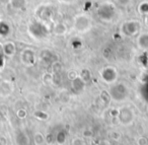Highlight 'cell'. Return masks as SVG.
<instances>
[{"mask_svg": "<svg viewBox=\"0 0 148 145\" xmlns=\"http://www.w3.org/2000/svg\"><path fill=\"white\" fill-rule=\"evenodd\" d=\"M34 142L36 145H44L46 142V138L41 132H37L34 135Z\"/></svg>", "mask_w": 148, "mask_h": 145, "instance_id": "8992f818", "label": "cell"}, {"mask_svg": "<svg viewBox=\"0 0 148 145\" xmlns=\"http://www.w3.org/2000/svg\"><path fill=\"white\" fill-rule=\"evenodd\" d=\"M62 29H66L63 25H57L55 27V34L56 35H64L66 31H62Z\"/></svg>", "mask_w": 148, "mask_h": 145, "instance_id": "ba28073f", "label": "cell"}, {"mask_svg": "<svg viewBox=\"0 0 148 145\" xmlns=\"http://www.w3.org/2000/svg\"><path fill=\"white\" fill-rule=\"evenodd\" d=\"M119 120L122 125H124V126H129L130 124H132V122H133V120H134L133 111L130 108L124 107L119 112Z\"/></svg>", "mask_w": 148, "mask_h": 145, "instance_id": "6da1fadb", "label": "cell"}, {"mask_svg": "<svg viewBox=\"0 0 148 145\" xmlns=\"http://www.w3.org/2000/svg\"><path fill=\"white\" fill-rule=\"evenodd\" d=\"M16 115H17V117H18L19 119H23V118H25V117H27V112H25V110H18V111H17V113H16Z\"/></svg>", "mask_w": 148, "mask_h": 145, "instance_id": "8fae6325", "label": "cell"}, {"mask_svg": "<svg viewBox=\"0 0 148 145\" xmlns=\"http://www.w3.org/2000/svg\"><path fill=\"white\" fill-rule=\"evenodd\" d=\"M25 57H27V59L23 60V62L25 65H32V64L35 63V53L29 51V49H27L21 54V58H25Z\"/></svg>", "mask_w": 148, "mask_h": 145, "instance_id": "277c9868", "label": "cell"}, {"mask_svg": "<svg viewBox=\"0 0 148 145\" xmlns=\"http://www.w3.org/2000/svg\"><path fill=\"white\" fill-rule=\"evenodd\" d=\"M75 27L80 32L87 31L91 27V21H89L88 16L86 15H79L75 19Z\"/></svg>", "mask_w": 148, "mask_h": 145, "instance_id": "7a4b0ae2", "label": "cell"}, {"mask_svg": "<svg viewBox=\"0 0 148 145\" xmlns=\"http://www.w3.org/2000/svg\"><path fill=\"white\" fill-rule=\"evenodd\" d=\"M101 77L108 83H113L114 81L117 78V72H116V69L112 67H107L103 70L101 72Z\"/></svg>", "mask_w": 148, "mask_h": 145, "instance_id": "3957f363", "label": "cell"}, {"mask_svg": "<svg viewBox=\"0 0 148 145\" xmlns=\"http://www.w3.org/2000/svg\"><path fill=\"white\" fill-rule=\"evenodd\" d=\"M124 27H126V30H125V35H127V36H134V35H136V34L139 32V30H140V23H138V21H134L133 23V27H129V25H128V23H125L124 25Z\"/></svg>", "mask_w": 148, "mask_h": 145, "instance_id": "5b68a950", "label": "cell"}, {"mask_svg": "<svg viewBox=\"0 0 148 145\" xmlns=\"http://www.w3.org/2000/svg\"><path fill=\"white\" fill-rule=\"evenodd\" d=\"M72 145H83V140L79 137H76L72 140Z\"/></svg>", "mask_w": 148, "mask_h": 145, "instance_id": "30bf717a", "label": "cell"}, {"mask_svg": "<svg viewBox=\"0 0 148 145\" xmlns=\"http://www.w3.org/2000/svg\"><path fill=\"white\" fill-rule=\"evenodd\" d=\"M117 2L120 3L121 5H128L131 2V0H117Z\"/></svg>", "mask_w": 148, "mask_h": 145, "instance_id": "7c38bea8", "label": "cell"}, {"mask_svg": "<svg viewBox=\"0 0 148 145\" xmlns=\"http://www.w3.org/2000/svg\"><path fill=\"white\" fill-rule=\"evenodd\" d=\"M4 51H5V54L8 56H12L13 54L15 53V47L12 43H8L5 45V48H4Z\"/></svg>", "mask_w": 148, "mask_h": 145, "instance_id": "52a82bcc", "label": "cell"}, {"mask_svg": "<svg viewBox=\"0 0 148 145\" xmlns=\"http://www.w3.org/2000/svg\"><path fill=\"white\" fill-rule=\"evenodd\" d=\"M148 144V140L143 136H140L139 138L136 141V145H147Z\"/></svg>", "mask_w": 148, "mask_h": 145, "instance_id": "9c48e42d", "label": "cell"}]
</instances>
